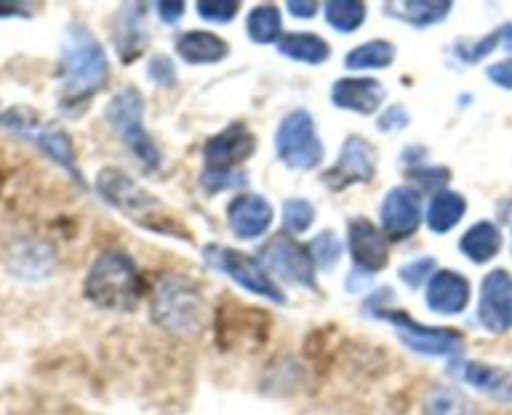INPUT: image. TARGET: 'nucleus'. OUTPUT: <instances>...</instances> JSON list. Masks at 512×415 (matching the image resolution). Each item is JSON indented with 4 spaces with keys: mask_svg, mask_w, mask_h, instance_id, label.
Instances as JSON below:
<instances>
[{
    "mask_svg": "<svg viewBox=\"0 0 512 415\" xmlns=\"http://www.w3.org/2000/svg\"><path fill=\"white\" fill-rule=\"evenodd\" d=\"M60 78V110L68 115H80L90 100L108 88L110 63L100 40L90 28L75 23L65 30L58 60Z\"/></svg>",
    "mask_w": 512,
    "mask_h": 415,
    "instance_id": "1",
    "label": "nucleus"
},
{
    "mask_svg": "<svg viewBox=\"0 0 512 415\" xmlns=\"http://www.w3.org/2000/svg\"><path fill=\"white\" fill-rule=\"evenodd\" d=\"M83 293L95 308L133 313L143 298V280L133 255L120 248L103 250L88 268Z\"/></svg>",
    "mask_w": 512,
    "mask_h": 415,
    "instance_id": "2",
    "label": "nucleus"
},
{
    "mask_svg": "<svg viewBox=\"0 0 512 415\" xmlns=\"http://www.w3.org/2000/svg\"><path fill=\"white\" fill-rule=\"evenodd\" d=\"M153 323L165 333L195 338L208 325V303L198 285L185 275H163L150 298Z\"/></svg>",
    "mask_w": 512,
    "mask_h": 415,
    "instance_id": "3",
    "label": "nucleus"
},
{
    "mask_svg": "<svg viewBox=\"0 0 512 415\" xmlns=\"http://www.w3.org/2000/svg\"><path fill=\"white\" fill-rule=\"evenodd\" d=\"M95 190L110 208L120 210L143 228L165 235H183L178 233V225L173 223V218L163 210V203L153 198L145 188H140L125 170L113 168V165L103 168L95 178Z\"/></svg>",
    "mask_w": 512,
    "mask_h": 415,
    "instance_id": "4",
    "label": "nucleus"
},
{
    "mask_svg": "<svg viewBox=\"0 0 512 415\" xmlns=\"http://www.w3.org/2000/svg\"><path fill=\"white\" fill-rule=\"evenodd\" d=\"M105 120L115 138L143 165L145 173H155L163 165L158 143L145 128V98L135 85H125L105 105Z\"/></svg>",
    "mask_w": 512,
    "mask_h": 415,
    "instance_id": "5",
    "label": "nucleus"
},
{
    "mask_svg": "<svg viewBox=\"0 0 512 415\" xmlns=\"http://www.w3.org/2000/svg\"><path fill=\"white\" fill-rule=\"evenodd\" d=\"M370 308H373V313L378 315V318H383L385 323L393 325L400 343H403L408 350H413V353L428 355V358H450V360H458L460 355H463L465 338L460 330L418 323V320L410 318L405 310H393V308H385V305H365V310Z\"/></svg>",
    "mask_w": 512,
    "mask_h": 415,
    "instance_id": "6",
    "label": "nucleus"
},
{
    "mask_svg": "<svg viewBox=\"0 0 512 415\" xmlns=\"http://www.w3.org/2000/svg\"><path fill=\"white\" fill-rule=\"evenodd\" d=\"M275 155L280 163L298 173H310L325 158V145L310 110L295 108L283 115L275 128Z\"/></svg>",
    "mask_w": 512,
    "mask_h": 415,
    "instance_id": "7",
    "label": "nucleus"
},
{
    "mask_svg": "<svg viewBox=\"0 0 512 415\" xmlns=\"http://www.w3.org/2000/svg\"><path fill=\"white\" fill-rule=\"evenodd\" d=\"M0 125L8 128L10 133L23 135L30 138L43 155H48L58 168H63L70 178L78 185H85L83 173H80V165L75 160V145L70 140V135L65 133L60 125L55 123H40L38 115L33 110L25 108H10L5 113H0Z\"/></svg>",
    "mask_w": 512,
    "mask_h": 415,
    "instance_id": "8",
    "label": "nucleus"
},
{
    "mask_svg": "<svg viewBox=\"0 0 512 415\" xmlns=\"http://www.w3.org/2000/svg\"><path fill=\"white\" fill-rule=\"evenodd\" d=\"M203 260L210 268L233 280L235 285L248 290V293L260 295V298L270 300V303H285V293L280 290V285L270 278V270L265 268L255 255L228 248V245L208 243L203 245Z\"/></svg>",
    "mask_w": 512,
    "mask_h": 415,
    "instance_id": "9",
    "label": "nucleus"
},
{
    "mask_svg": "<svg viewBox=\"0 0 512 415\" xmlns=\"http://www.w3.org/2000/svg\"><path fill=\"white\" fill-rule=\"evenodd\" d=\"M258 260L278 278L300 285V288L318 290V268H315L313 258H310L308 245H300L293 235L278 233L270 240H265L258 253Z\"/></svg>",
    "mask_w": 512,
    "mask_h": 415,
    "instance_id": "10",
    "label": "nucleus"
},
{
    "mask_svg": "<svg viewBox=\"0 0 512 415\" xmlns=\"http://www.w3.org/2000/svg\"><path fill=\"white\" fill-rule=\"evenodd\" d=\"M378 173V155L363 135H350L340 148L338 160L323 173V185L333 193H343L350 185L370 183Z\"/></svg>",
    "mask_w": 512,
    "mask_h": 415,
    "instance_id": "11",
    "label": "nucleus"
},
{
    "mask_svg": "<svg viewBox=\"0 0 512 415\" xmlns=\"http://www.w3.org/2000/svg\"><path fill=\"white\" fill-rule=\"evenodd\" d=\"M423 200L420 193L410 185H398L385 193L380 203V230L388 235V240H408L423 225Z\"/></svg>",
    "mask_w": 512,
    "mask_h": 415,
    "instance_id": "12",
    "label": "nucleus"
},
{
    "mask_svg": "<svg viewBox=\"0 0 512 415\" xmlns=\"http://www.w3.org/2000/svg\"><path fill=\"white\" fill-rule=\"evenodd\" d=\"M478 323L493 335L512 328V273L505 268L490 270L480 283Z\"/></svg>",
    "mask_w": 512,
    "mask_h": 415,
    "instance_id": "13",
    "label": "nucleus"
},
{
    "mask_svg": "<svg viewBox=\"0 0 512 415\" xmlns=\"http://www.w3.org/2000/svg\"><path fill=\"white\" fill-rule=\"evenodd\" d=\"M258 150V138L245 123L225 125L220 133L210 135L203 145L205 168L235 170Z\"/></svg>",
    "mask_w": 512,
    "mask_h": 415,
    "instance_id": "14",
    "label": "nucleus"
},
{
    "mask_svg": "<svg viewBox=\"0 0 512 415\" xmlns=\"http://www.w3.org/2000/svg\"><path fill=\"white\" fill-rule=\"evenodd\" d=\"M348 250L355 263V273L373 275L388 265V235L368 218H353L348 225Z\"/></svg>",
    "mask_w": 512,
    "mask_h": 415,
    "instance_id": "15",
    "label": "nucleus"
},
{
    "mask_svg": "<svg viewBox=\"0 0 512 415\" xmlns=\"http://www.w3.org/2000/svg\"><path fill=\"white\" fill-rule=\"evenodd\" d=\"M228 228L233 230L235 238L240 240H258L270 230L275 220V210L270 200L260 193H240L230 200Z\"/></svg>",
    "mask_w": 512,
    "mask_h": 415,
    "instance_id": "16",
    "label": "nucleus"
},
{
    "mask_svg": "<svg viewBox=\"0 0 512 415\" xmlns=\"http://www.w3.org/2000/svg\"><path fill=\"white\" fill-rule=\"evenodd\" d=\"M385 85L378 78L368 75H348L338 78L330 88V103L340 110H350L358 115H375L385 103Z\"/></svg>",
    "mask_w": 512,
    "mask_h": 415,
    "instance_id": "17",
    "label": "nucleus"
},
{
    "mask_svg": "<svg viewBox=\"0 0 512 415\" xmlns=\"http://www.w3.org/2000/svg\"><path fill=\"white\" fill-rule=\"evenodd\" d=\"M470 280L453 268H438L425 285V303L438 315H460L470 303Z\"/></svg>",
    "mask_w": 512,
    "mask_h": 415,
    "instance_id": "18",
    "label": "nucleus"
},
{
    "mask_svg": "<svg viewBox=\"0 0 512 415\" xmlns=\"http://www.w3.org/2000/svg\"><path fill=\"white\" fill-rule=\"evenodd\" d=\"M148 23H145V5L130 3L120 5V10L115 13V25H113V45L118 50L120 63H133L148 48Z\"/></svg>",
    "mask_w": 512,
    "mask_h": 415,
    "instance_id": "19",
    "label": "nucleus"
},
{
    "mask_svg": "<svg viewBox=\"0 0 512 415\" xmlns=\"http://www.w3.org/2000/svg\"><path fill=\"white\" fill-rule=\"evenodd\" d=\"M450 370H455L463 383H468L470 388L480 390V393L490 395L495 400H503V403H512V370L498 368V365L483 363V360H453Z\"/></svg>",
    "mask_w": 512,
    "mask_h": 415,
    "instance_id": "20",
    "label": "nucleus"
},
{
    "mask_svg": "<svg viewBox=\"0 0 512 415\" xmlns=\"http://www.w3.org/2000/svg\"><path fill=\"white\" fill-rule=\"evenodd\" d=\"M175 53L188 65H213L230 55V45L213 30H185L175 38Z\"/></svg>",
    "mask_w": 512,
    "mask_h": 415,
    "instance_id": "21",
    "label": "nucleus"
},
{
    "mask_svg": "<svg viewBox=\"0 0 512 415\" xmlns=\"http://www.w3.org/2000/svg\"><path fill=\"white\" fill-rule=\"evenodd\" d=\"M455 5L450 0H403V3H385L383 10L390 18H398L413 28H433L443 23Z\"/></svg>",
    "mask_w": 512,
    "mask_h": 415,
    "instance_id": "22",
    "label": "nucleus"
},
{
    "mask_svg": "<svg viewBox=\"0 0 512 415\" xmlns=\"http://www.w3.org/2000/svg\"><path fill=\"white\" fill-rule=\"evenodd\" d=\"M278 53L283 58L295 60V63L305 65H323L330 58L328 40L320 38L318 33L310 30H293V33H283V38L275 43Z\"/></svg>",
    "mask_w": 512,
    "mask_h": 415,
    "instance_id": "23",
    "label": "nucleus"
},
{
    "mask_svg": "<svg viewBox=\"0 0 512 415\" xmlns=\"http://www.w3.org/2000/svg\"><path fill=\"white\" fill-rule=\"evenodd\" d=\"M458 248L470 263L485 265L500 253V248H503V233H500L498 225L490 223V220H480V223H473L465 230Z\"/></svg>",
    "mask_w": 512,
    "mask_h": 415,
    "instance_id": "24",
    "label": "nucleus"
},
{
    "mask_svg": "<svg viewBox=\"0 0 512 415\" xmlns=\"http://www.w3.org/2000/svg\"><path fill=\"white\" fill-rule=\"evenodd\" d=\"M468 213V200L458 190H440L430 198L428 210H425V223L435 235H445L460 223Z\"/></svg>",
    "mask_w": 512,
    "mask_h": 415,
    "instance_id": "25",
    "label": "nucleus"
},
{
    "mask_svg": "<svg viewBox=\"0 0 512 415\" xmlns=\"http://www.w3.org/2000/svg\"><path fill=\"white\" fill-rule=\"evenodd\" d=\"M395 48L390 40H365V43L355 45L348 55H345V68L348 70H385L395 63Z\"/></svg>",
    "mask_w": 512,
    "mask_h": 415,
    "instance_id": "26",
    "label": "nucleus"
},
{
    "mask_svg": "<svg viewBox=\"0 0 512 415\" xmlns=\"http://www.w3.org/2000/svg\"><path fill=\"white\" fill-rule=\"evenodd\" d=\"M245 30H248V38L258 45L278 43L283 38V15H280L278 5H255L248 13Z\"/></svg>",
    "mask_w": 512,
    "mask_h": 415,
    "instance_id": "27",
    "label": "nucleus"
},
{
    "mask_svg": "<svg viewBox=\"0 0 512 415\" xmlns=\"http://www.w3.org/2000/svg\"><path fill=\"white\" fill-rule=\"evenodd\" d=\"M323 15L330 28L343 35H350L363 28L365 18H368V8L360 0H328L323 5Z\"/></svg>",
    "mask_w": 512,
    "mask_h": 415,
    "instance_id": "28",
    "label": "nucleus"
},
{
    "mask_svg": "<svg viewBox=\"0 0 512 415\" xmlns=\"http://www.w3.org/2000/svg\"><path fill=\"white\" fill-rule=\"evenodd\" d=\"M423 415H478V408L455 388H433L423 400Z\"/></svg>",
    "mask_w": 512,
    "mask_h": 415,
    "instance_id": "29",
    "label": "nucleus"
},
{
    "mask_svg": "<svg viewBox=\"0 0 512 415\" xmlns=\"http://www.w3.org/2000/svg\"><path fill=\"white\" fill-rule=\"evenodd\" d=\"M308 250L315 268L323 270V273H330V270L340 263V258H343V243H340L338 233L330 228L320 230V233L308 243Z\"/></svg>",
    "mask_w": 512,
    "mask_h": 415,
    "instance_id": "30",
    "label": "nucleus"
},
{
    "mask_svg": "<svg viewBox=\"0 0 512 415\" xmlns=\"http://www.w3.org/2000/svg\"><path fill=\"white\" fill-rule=\"evenodd\" d=\"M315 223V205L308 198H288L283 203V230L288 235L308 233Z\"/></svg>",
    "mask_w": 512,
    "mask_h": 415,
    "instance_id": "31",
    "label": "nucleus"
},
{
    "mask_svg": "<svg viewBox=\"0 0 512 415\" xmlns=\"http://www.w3.org/2000/svg\"><path fill=\"white\" fill-rule=\"evenodd\" d=\"M435 273H438V260H435L433 255H420V258L408 260V263L400 265L398 270L400 280H403L410 290H418L423 288V285H428Z\"/></svg>",
    "mask_w": 512,
    "mask_h": 415,
    "instance_id": "32",
    "label": "nucleus"
},
{
    "mask_svg": "<svg viewBox=\"0 0 512 415\" xmlns=\"http://www.w3.org/2000/svg\"><path fill=\"white\" fill-rule=\"evenodd\" d=\"M245 185H248V178L243 173H235V170L205 168L203 175H200V188L210 195L223 193V190H238L245 188Z\"/></svg>",
    "mask_w": 512,
    "mask_h": 415,
    "instance_id": "33",
    "label": "nucleus"
},
{
    "mask_svg": "<svg viewBox=\"0 0 512 415\" xmlns=\"http://www.w3.org/2000/svg\"><path fill=\"white\" fill-rule=\"evenodd\" d=\"M498 45H500V33L495 30V33L483 35L480 40H458V43H455V55H458L463 63L473 65V63H480L483 58H488Z\"/></svg>",
    "mask_w": 512,
    "mask_h": 415,
    "instance_id": "34",
    "label": "nucleus"
},
{
    "mask_svg": "<svg viewBox=\"0 0 512 415\" xmlns=\"http://www.w3.org/2000/svg\"><path fill=\"white\" fill-rule=\"evenodd\" d=\"M408 180L415 185V190H425V193H440L445 190L450 180L448 168H423V165H415L408 170Z\"/></svg>",
    "mask_w": 512,
    "mask_h": 415,
    "instance_id": "35",
    "label": "nucleus"
},
{
    "mask_svg": "<svg viewBox=\"0 0 512 415\" xmlns=\"http://www.w3.org/2000/svg\"><path fill=\"white\" fill-rule=\"evenodd\" d=\"M195 10L208 23L225 25L240 13V3L238 0H200V3H195Z\"/></svg>",
    "mask_w": 512,
    "mask_h": 415,
    "instance_id": "36",
    "label": "nucleus"
},
{
    "mask_svg": "<svg viewBox=\"0 0 512 415\" xmlns=\"http://www.w3.org/2000/svg\"><path fill=\"white\" fill-rule=\"evenodd\" d=\"M148 75L155 85H160V88H173L175 80H178L175 65L168 55H155L148 65Z\"/></svg>",
    "mask_w": 512,
    "mask_h": 415,
    "instance_id": "37",
    "label": "nucleus"
},
{
    "mask_svg": "<svg viewBox=\"0 0 512 415\" xmlns=\"http://www.w3.org/2000/svg\"><path fill=\"white\" fill-rule=\"evenodd\" d=\"M408 125H410L408 108L400 103L388 105V108L378 115V130H383V133H398V130L408 128Z\"/></svg>",
    "mask_w": 512,
    "mask_h": 415,
    "instance_id": "38",
    "label": "nucleus"
},
{
    "mask_svg": "<svg viewBox=\"0 0 512 415\" xmlns=\"http://www.w3.org/2000/svg\"><path fill=\"white\" fill-rule=\"evenodd\" d=\"M488 80L493 85L503 90H512V58L500 60V63H493L488 70H485Z\"/></svg>",
    "mask_w": 512,
    "mask_h": 415,
    "instance_id": "39",
    "label": "nucleus"
},
{
    "mask_svg": "<svg viewBox=\"0 0 512 415\" xmlns=\"http://www.w3.org/2000/svg\"><path fill=\"white\" fill-rule=\"evenodd\" d=\"M155 13L163 20L165 25H175L183 20L185 15V3H175V0H163V3H155Z\"/></svg>",
    "mask_w": 512,
    "mask_h": 415,
    "instance_id": "40",
    "label": "nucleus"
},
{
    "mask_svg": "<svg viewBox=\"0 0 512 415\" xmlns=\"http://www.w3.org/2000/svg\"><path fill=\"white\" fill-rule=\"evenodd\" d=\"M285 8L290 10V15H295V18H303V20H310L318 15V10H323V5L320 3H305V0H290V3H285Z\"/></svg>",
    "mask_w": 512,
    "mask_h": 415,
    "instance_id": "41",
    "label": "nucleus"
},
{
    "mask_svg": "<svg viewBox=\"0 0 512 415\" xmlns=\"http://www.w3.org/2000/svg\"><path fill=\"white\" fill-rule=\"evenodd\" d=\"M15 15L25 18L30 15V10L20 3H0V18H15Z\"/></svg>",
    "mask_w": 512,
    "mask_h": 415,
    "instance_id": "42",
    "label": "nucleus"
},
{
    "mask_svg": "<svg viewBox=\"0 0 512 415\" xmlns=\"http://www.w3.org/2000/svg\"><path fill=\"white\" fill-rule=\"evenodd\" d=\"M498 33H500V43L505 45V50H508V53H512V23H505Z\"/></svg>",
    "mask_w": 512,
    "mask_h": 415,
    "instance_id": "43",
    "label": "nucleus"
}]
</instances>
